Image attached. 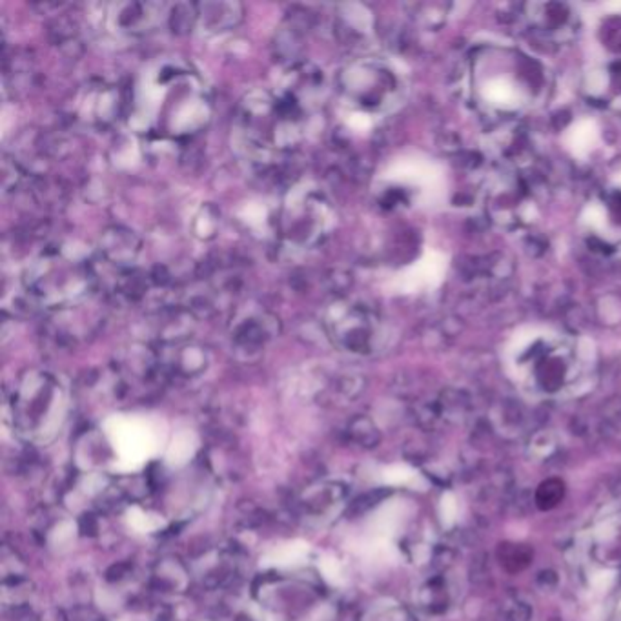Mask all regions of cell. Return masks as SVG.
<instances>
[{
  "label": "cell",
  "mask_w": 621,
  "mask_h": 621,
  "mask_svg": "<svg viewBox=\"0 0 621 621\" xmlns=\"http://www.w3.org/2000/svg\"><path fill=\"white\" fill-rule=\"evenodd\" d=\"M507 358L525 383L545 394L580 383L594 369L592 342L549 326H526L508 341Z\"/></svg>",
  "instance_id": "cell-1"
},
{
  "label": "cell",
  "mask_w": 621,
  "mask_h": 621,
  "mask_svg": "<svg viewBox=\"0 0 621 621\" xmlns=\"http://www.w3.org/2000/svg\"><path fill=\"white\" fill-rule=\"evenodd\" d=\"M542 87V73L516 53L490 51L476 60L474 90L489 108L517 112L532 105Z\"/></svg>",
  "instance_id": "cell-2"
},
{
  "label": "cell",
  "mask_w": 621,
  "mask_h": 621,
  "mask_svg": "<svg viewBox=\"0 0 621 621\" xmlns=\"http://www.w3.org/2000/svg\"><path fill=\"white\" fill-rule=\"evenodd\" d=\"M97 283L92 264L60 259L59 250L46 251L24 274V287L32 299L50 310L77 305Z\"/></svg>",
  "instance_id": "cell-3"
},
{
  "label": "cell",
  "mask_w": 621,
  "mask_h": 621,
  "mask_svg": "<svg viewBox=\"0 0 621 621\" xmlns=\"http://www.w3.org/2000/svg\"><path fill=\"white\" fill-rule=\"evenodd\" d=\"M341 92L352 105L370 112H390L403 97V82L397 71L378 59H358L341 69Z\"/></svg>",
  "instance_id": "cell-4"
},
{
  "label": "cell",
  "mask_w": 621,
  "mask_h": 621,
  "mask_svg": "<svg viewBox=\"0 0 621 621\" xmlns=\"http://www.w3.org/2000/svg\"><path fill=\"white\" fill-rule=\"evenodd\" d=\"M324 326L332 341L346 352L367 353L372 350L374 321L370 312L361 305L337 299L326 310Z\"/></svg>",
  "instance_id": "cell-5"
},
{
  "label": "cell",
  "mask_w": 621,
  "mask_h": 621,
  "mask_svg": "<svg viewBox=\"0 0 621 621\" xmlns=\"http://www.w3.org/2000/svg\"><path fill=\"white\" fill-rule=\"evenodd\" d=\"M57 394H60V390L50 374L37 370L26 372L14 392V414L19 426L24 432L35 430L37 423L51 412Z\"/></svg>",
  "instance_id": "cell-6"
},
{
  "label": "cell",
  "mask_w": 621,
  "mask_h": 621,
  "mask_svg": "<svg viewBox=\"0 0 621 621\" xmlns=\"http://www.w3.org/2000/svg\"><path fill=\"white\" fill-rule=\"evenodd\" d=\"M328 203L323 196L306 194L299 206L292 205L281 217L285 235L301 244H314L323 239L328 223Z\"/></svg>",
  "instance_id": "cell-7"
},
{
  "label": "cell",
  "mask_w": 621,
  "mask_h": 621,
  "mask_svg": "<svg viewBox=\"0 0 621 621\" xmlns=\"http://www.w3.org/2000/svg\"><path fill=\"white\" fill-rule=\"evenodd\" d=\"M155 350L166 381L171 378L192 379L203 374L208 367L206 350L190 339L160 342Z\"/></svg>",
  "instance_id": "cell-8"
},
{
  "label": "cell",
  "mask_w": 621,
  "mask_h": 621,
  "mask_svg": "<svg viewBox=\"0 0 621 621\" xmlns=\"http://www.w3.org/2000/svg\"><path fill=\"white\" fill-rule=\"evenodd\" d=\"M279 333V319L266 310L250 312L237 319L232 330V341L235 350L253 356L264 344Z\"/></svg>",
  "instance_id": "cell-9"
},
{
  "label": "cell",
  "mask_w": 621,
  "mask_h": 621,
  "mask_svg": "<svg viewBox=\"0 0 621 621\" xmlns=\"http://www.w3.org/2000/svg\"><path fill=\"white\" fill-rule=\"evenodd\" d=\"M103 259L115 269H132L133 260L141 251L139 237L123 226H112L105 230L99 241Z\"/></svg>",
  "instance_id": "cell-10"
},
{
  "label": "cell",
  "mask_w": 621,
  "mask_h": 621,
  "mask_svg": "<svg viewBox=\"0 0 621 621\" xmlns=\"http://www.w3.org/2000/svg\"><path fill=\"white\" fill-rule=\"evenodd\" d=\"M160 12L153 3H126L117 6V26L130 35H144L160 23Z\"/></svg>",
  "instance_id": "cell-11"
},
{
  "label": "cell",
  "mask_w": 621,
  "mask_h": 621,
  "mask_svg": "<svg viewBox=\"0 0 621 621\" xmlns=\"http://www.w3.org/2000/svg\"><path fill=\"white\" fill-rule=\"evenodd\" d=\"M151 585L160 592L183 594L190 585V571L181 560L164 558L153 569Z\"/></svg>",
  "instance_id": "cell-12"
},
{
  "label": "cell",
  "mask_w": 621,
  "mask_h": 621,
  "mask_svg": "<svg viewBox=\"0 0 621 621\" xmlns=\"http://www.w3.org/2000/svg\"><path fill=\"white\" fill-rule=\"evenodd\" d=\"M87 117L92 123L106 124L119 112V94L114 86H90L84 97Z\"/></svg>",
  "instance_id": "cell-13"
},
{
  "label": "cell",
  "mask_w": 621,
  "mask_h": 621,
  "mask_svg": "<svg viewBox=\"0 0 621 621\" xmlns=\"http://www.w3.org/2000/svg\"><path fill=\"white\" fill-rule=\"evenodd\" d=\"M199 23L206 32H224L242 21V6L237 3H205L197 5Z\"/></svg>",
  "instance_id": "cell-14"
},
{
  "label": "cell",
  "mask_w": 621,
  "mask_h": 621,
  "mask_svg": "<svg viewBox=\"0 0 621 621\" xmlns=\"http://www.w3.org/2000/svg\"><path fill=\"white\" fill-rule=\"evenodd\" d=\"M346 496V489L339 483H324L317 489H314L306 499L303 501V505L308 508V510H314V512H323L324 508H328L330 505L341 501L342 498Z\"/></svg>",
  "instance_id": "cell-15"
},
{
  "label": "cell",
  "mask_w": 621,
  "mask_h": 621,
  "mask_svg": "<svg viewBox=\"0 0 621 621\" xmlns=\"http://www.w3.org/2000/svg\"><path fill=\"white\" fill-rule=\"evenodd\" d=\"M199 23L197 5H175L168 14V24L173 33L185 35L194 30Z\"/></svg>",
  "instance_id": "cell-16"
},
{
  "label": "cell",
  "mask_w": 621,
  "mask_h": 621,
  "mask_svg": "<svg viewBox=\"0 0 621 621\" xmlns=\"http://www.w3.org/2000/svg\"><path fill=\"white\" fill-rule=\"evenodd\" d=\"M348 435L352 441H356L358 445L365 449H374L381 439L376 425L365 416L352 419V423L348 425Z\"/></svg>",
  "instance_id": "cell-17"
},
{
  "label": "cell",
  "mask_w": 621,
  "mask_h": 621,
  "mask_svg": "<svg viewBox=\"0 0 621 621\" xmlns=\"http://www.w3.org/2000/svg\"><path fill=\"white\" fill-rule=\"evenodd\" d=\"M598 139V132L592 123L583 121L572 130V137L569 141V146L574 150L576 155H583V150L592 148V144Z\"/></svg>",
  "instance_id": "cell-18"
},
{
  "label": "cell",
  "mask_w": 621,
  "mask_h": 621,
  "mask_svg": "<svg viewBox=\"0 0 621 621\" xmlns=\"http://www.w3.org/2000/svg\"><path fill=\"white\" fill-rule=\"evenodd\" d=\"M563 492H565V487L560 479H549L545 481L540 489H538V494H536V503L540 508L547 510V508H553L556 507L562 498H563Z\"/></svg>",
  "instance_id": "cell-19"
},
{
  "label": "cell",
  "mask_w": 621,
  "mask_h": 621,
  "mask_svg": "<svg viewBox=\"0 0 621 621\" xmlns=\"http://www.w3.org/2000/svg\"><path fill=\"white\" fill-rule=\"evenodd\" d=\"M503 563L510 569V563H514V569L512 571H521L523 567H526L528 560H530V553L521 547V545H505L503 547Z\"/></svg>",
  "instance_id": "cell-20"
},
{
  "label": "cell",
  "mask_w": 621,
  "mask_h": 621,
  "mask_svg": "<svg viewBox=\"0 0 621 621\" xmlns=\"http://www.w3.org/2000/svg\"><path fill=\"white\" fill-rule=\"evenodd\" d=\"M99 530V519L96 514H84L80 519V532L87 536H96Z\"/></svg>",
  "instance_id": "cell-21"
},
{
  "label": "cell",
  "mask_w": 621,
  "mask_h": 621,
  "mask_svg": "<svg viewBox=\"0 0 621 621\" xmlns=\"http://www.w3.org/2000/svg\"><path fill=\"white\" fill-rule=\"evenodd\" d=\"M128 572H130V567L121 563V565H115L114 569H110L106 578H108V581H121L124 576H128Z\"/></svg>",
  "instance_id": "cell-22"
},
{
  "label": "cell",
  "mask_w": 621,
  "mask_h": 621,
  "mask_svg": "<svg viewBox=\"0 0 621 621\" xmlns=\"http://www.w3.org/2000/svg\"><path fill=\"white\" fill-rule=\"evenodd\" d=\"M39 621H69V619L64 616V612H60V610H51V612H48L46 616H42V619H39Z\"/></svg>",
  "instance_id": "cell-23"
},
{
  "label": "cell",
  "mask_w": 621,
  "mask_h": 621,
  "mask_svg": "<svg viewBox=\"0 0 621 621\" xmlns=\"http://www.w3.org/2000/svg\"><path fill=\"white\" fill-rule=\"evenodd\" d=\"M75 621H105V619L99 617L97 614H94L92 610H84V614L78 616Z\"/></svg>",
  "instance_id": "cell-24"
},
{
  "label": "cell",
  "mask_w": 621,
  "mask_h": 621,
  "mask_svg": "<svg viewBox=\"0 0 621 621\" xmlns=\"http://www.w3.org/2000/svg\"><path fill=\"white\" fill-rule=\"evenodd\" d=\"M160 621H175V619H173V617H162Z\"/></svg>",
  "instance_id": "cell-25"
},
{
  "label": "cell",
  "mask_w": 621,
  "mask_h": 621,
  "mask_svg": "<svg viewBox=\"0 0 621 621\" xmlns=\"http://www.w3.org/2000/svg\"><path fill=\"white\" fill-rule=\"evenodd\" d=\"M197 621H214V619H206V617H203V619H197Z\"/></svg>",
  "instance_id": "cell-26"
}]
</instances>
